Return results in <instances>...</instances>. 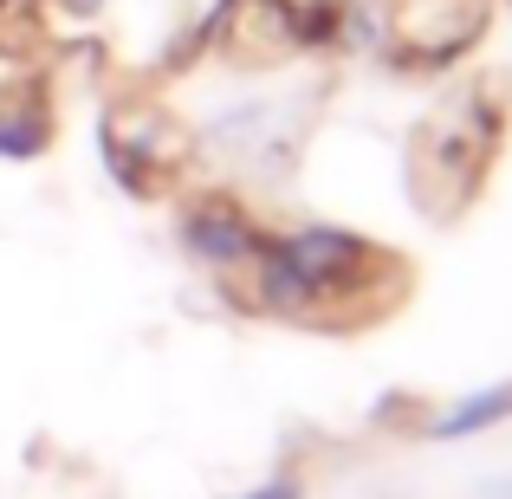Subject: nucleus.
Listing matches in <instances>:
<instances>
[{
    "label": "nucleus",
    "instance_id": "f257e3e1",
    "mask_svg": "<svg viewBox=\"0 0 512 499\" xmlns=\"http://www.w3.org/2000/svg\"><path fill=\"white\" fill-rule=\"evenodd\" d=\"M370 260V240L344 234V227H299L286 240H266L253 266H260V299L273 312H318L325 299L357 292Z\"/></svg>",
    "mask_w": 512,
    "mask_h": 499
},
{
    "label": "nucleus",
    "instance_id": "f03ea898",
    "mask_svg": "<svg viewBox=\"0 0 512 499\" xmlns=\"http://www.w3.org/2000/svg\"><path fill=\"white\" fill-rule=\"evenodd\" d=\"M182 240H188V253L208 260V266H247V260H260V247H266V234L240 208H227V201H208V208L188 214Z\"/></svg>",
    "mask_w": 512,
    "mask_h": 499
},
{
    "label": "nucleus",
    "instance_id": "7ed1b4c3",
    "mask_svg": "<svg viewBox=\"0 0 512 499\" xmlns=\"http://www.w3.org/2000/svg\"><path fill=\"white\" fill-rule=\"evenodd\" d=\"M512 415V383L506 389H487V396H467V402H454L448 415H441L435 428H428V441H461V435H474V428H493V422H506Z\"/></svg>",
    "mask_w": 512,
    "mask_h": 499
},
{
    "label": "nucleus",
    "instance_id": "20e7f679",
    "mask_svg": "<svg viewBox=\"0 0 512 499\" xmlns=\"http://www.w3.org/2000/svg\"><path fill=\"white\" fill-rule=\"evenodd\" d=\"M39 150H46V117L39 111H0V156L26 163Z\"/></svg>",
    "mask_w": 512,
    "mask_h": 499
},
{
    "label": "nucleus",
    "instance_id": "39448f33",
    "mask_svg": "<svg viewBox=\"0 0 512 499\" xmlns=\"http://www.w3.org/2000/svg\"><path fill=\"white\" fill-rule=\"evenodd\" d=\"M240 499H299V487H292V480H273V487H260V493H240Z\"/></svg>",
    "mask_w": 512,
    "mask_h": 499
},
{
    "label": "nucleus",
    "instance_id": "423d86ee",
    "mask_svg": "<svg viewBox=\"0 0 512 499\" xmlns=\"http://www.w3.org/2000/svg\"><path fill=\"white\" fill-rule=\"evenodd\" d=\"M59 7H65V13H98L104 0H59Z\"/></svg>",
    "mask_w": 512,
    "mask_h": 499
},
{
    "label": "nucleus",
    "instance_id": "0eeeda50",
    "mask_svg": "<svg viewBox=\"0 0 512 499\" xmlns=\"http://www.w3.org/2000/svg\"><path fill=\"white\" fill-rule=\"evenodd\" d=\"M0 7H7V0H0Z\"/></svg>",
    "mask_w": 512,
    "mask_h": 499
}]
</instances>
